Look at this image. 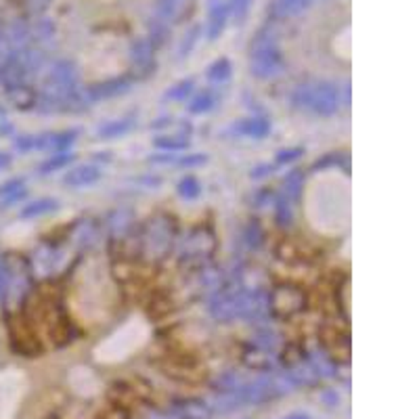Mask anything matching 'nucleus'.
Wrapping results in <instances>:
<instances>
[{"label": "nucleus", "mask_w": 419, "mask_h": 419, "mask_svg": "<svg viewBox=\"0 0 419 419\" xmlns=\"http://www.w3.org/2000/svg\"><path fill=\"white\" fill-rule=\"evenodd\" d=\"M304 216L316 233L340 237L352 220V185L340 170L314 174L304 191Z\"/></svg>", "instance_id": "f257e3e1"}, {"label": "nucleus", "mask_w": 419, "mask_h": 419, "mask_svg": "<svg viewBox=\"0 0 419 419\" xmlns=\"http://www.w3.org/2000/svg\"><path fill=\"white\" fill-rule=\"evenodd\" d=\"M180 415L185 419H208L210 411L200 403H185L180 407Z\"/></svg>", "instance_id": "39448f33"}, {"label": "nucleus", "mask_w": 419, "mask_h": 419, "mask_svg": "<svg viewBox=\"0 0 419 419\" xmlns=\"http://www.w3.org/2000/svg\"><path fill=\"white\" fill-rule=\"evenodd\" d=\"M126 65V47L115 36H103L91 45L88 52L84 54V67L95 76L105 78L122 71Z\"/></svg>", "instance_id": "7ed1b4c3"}, {"label": "nucleus", "mask_w": 419, "mask_h": 419, "mask_svg": "<svg viewBox=\"0 0 419 419\" xmlns=\"http://www.w3.org/2000/svg\"><path fill=\"white\" fill-rule=\"evenodd\" d=\"M331 51L338 59L350 61V25H344L331 40Z\"/></svg>", "instance_id": "20e7f679"}, {"label": "nucleus", "mask_w": 419, "mask_h": 419, "mask_svg": "<svg viewBox=\"0 0 419 419\" xmlns=\"http://www.w3.org/2000/svg\"><path fill=\"white\" fill-rule=\"evenodd\" d=\"M287 419H309L306 415H292V418H287Z\"/></svg>", "instance_id": "0eeeda50"}, {"label": "nucleus", "mask_w": 419, "mask_h": 419, "mask_svg": "<svg viewBox=\"0 0 419 419\" xmlns=\"http://www.w3.org/2000/svg\"><path fill=\"white\" fill-rule=\"evenodd\" d=\"M101 2H111V0H101Z\"/></svg>", "instance_id": "6e6552de"}, {"label": "nucleus", "mask_w": 419, "mask_h": 419, "mask_svg": "<svg viewBox=\"0 0 419 419\" xmlns=\"http://www.w3.org/2000/svg\"><path fill=\"white\" fill-rule=\"evenodd\" d=\"M306 2H309V0H285V4H287L289 8H294V11H296V8H302Z\"/></svg>", "instance_id": "423d86ee"}, {"label": "nucleus", "mask_w": 419, "mask_h": 419, "mask_svg": "<svg viewBox=\"0 0 419 419\" xmlns=\"http://www.w3.org/2000/svg\"><path fill=\"white\" fill-rule=\"evenodd\" d=\"M151 338V325L143 314H134L124 321L111 335L101 340L95 348L99 363H120L141 350Z\"/></svg>", "instance_id": "f03ea898"}]
</instances>
